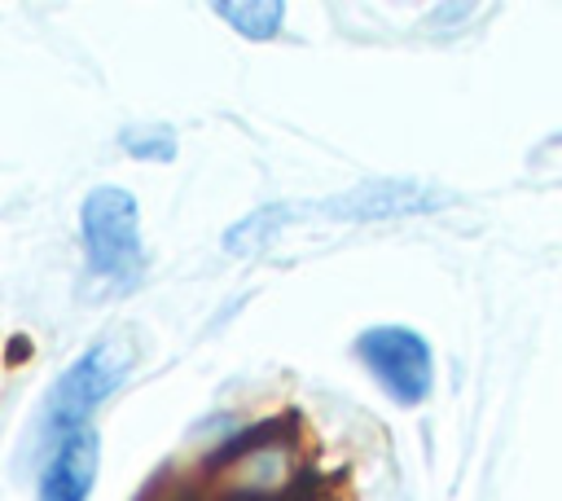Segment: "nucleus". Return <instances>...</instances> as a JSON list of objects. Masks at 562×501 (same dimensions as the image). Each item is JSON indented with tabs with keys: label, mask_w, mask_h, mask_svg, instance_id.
<instances>
[{
	"label": "nucleus",
	"mask_w": 562,
	"mask_h": 501,
	"mask_svg": "<svg viewBox=\"0 0 562 501\" xmlns=\"http://www.w3.org/2000/svg\"><path fill=\"white\" fill-rule=\"evenodd\" d=\"M79 233L88 264L114 281L132 286L145 272V237H140V207L123 185H97L79 202Z\"/></svg>",
	"instance_id": "nucleus-1"
},
{
	"label": "nucleus",
	"mask_w": 562,
	"mask_h": 501,
	"mask_svg": "<svg viewBox=\"0 0 562 501\" xmlns=\"http://www.w3.org/2000/svg\"><path fill=\"white\" fill-rule=\"evenodd\" d=\"M303 457L294 435L255 431L215 461V492L224 501H281L299 483Z\"/></svg>",
	"instance_id": "nucleus-2"
},
{
	"label": "nucleus",
	"mask_w": 562,
	"mask_h": 501,
	"mask_svg": "<svg viewBox=\"0 0 562 501\" xmlns=\"http://www.w3.org/2000/svg\"><path fill=\"white\" fill-rule=\"evenodd\" d=\"M127 369H132V343L119 338V334H110V338L92 343L88 352H79V356L61 369V378L53 382V391H48V413H44L48 431L66 435V431L83 426L88 413H92L105 396L119 391V382L127 378Z\"/></svg>",
	"instance_id": "nucleus-3"
},
{
	"label": "nucleus",
	"mask_w": 562,
	"mask_h": 501,
	"mask_svg": "<svg viewBox=\"0 0 562 501\" xmlns=\"http://www.w3.org/2000/svg\"><path fill=\"white\" fill-rule=\"evenodd\" d=\"M360 365L373 374V382L404 409L422 404L435 387V356L430 343L408 325H373L356 338Z\"/></svg>",
	"instance_id": "nucleus-4"
},
{
	"label": "nucleus",
	"mask_w": 562,
	"mask_h": 501,
	"mask_svg": "<svg viewBox=\"0 0 562 501\" xmlns=\"http://www.w3.org/2000/svg\"><path fill=\"white\" fill-rule=\"evenodd\" d=\"M448 193L426 185V180H369L351 193L325 198L316 207H307V215H334L347 224H369V220H400V215H422L443 207Z\"/></svg>",
	"instance_id": "nucleus-5"
},
{
	"label": "nucleus",
	"mask_w": 562,
	"mask_h": 501,
	"mask_svg": "<svg viewBox=\"0 0 562 501\" xmlns=\"http://www.w3.org/2000/svg\"><path fill=\"white\" fill-rule=\"evenodd\" d=\"M97 461H101V439L92 426H75L57 435V448L48 453L40 475V501H88Z\"/></svg>",
	"instance_id": "nucleus-6"
},
{
	"label": "nucleus",
	"mask_w": 562,
	"mask_h": 501,
	"mask_svg": "<svg viewBox=\"0 0 562 501\" xmlns=\"http://www.w3.org/2000/svg\"><path fill=\"white\" fill-rule=\"evenodd\" d=\"M303 215H307V207H299V202H268V207L250 211L246 220H237L224 233V250H233V255H259L263 246H272V237L290 220H303Z\"/></svg>",
	"instance_id": "nucleus-7"
},
{
	"label": "nucleus",
	"mask_w": 562,
	"mask_h": 501,
	"mask_svg": "<svg viewBox=\"0 0 562 501\" xmlns=\"http://www.w3.org/2000/svg\"><path fill=\"white\" fill-rule=\"evenodd\" d=\"M215 18H224L246 40H272L281 31L285 4L281 0H220L215 4Z\"/></svg>",
	"instance_id": "nucleus-8"
},
{
	"label": "nucleus",
	"mask_w": 562,
	"mask_h": 501,
	"mask_svg": "<svg viewBox=\"0 0 562 501\" xmlns=\"http://www.w3.org/2000/svg\"><path fill=\"white\" fill-rule=\"evenodd\" d=\"M123 141V149L132 154V158H140V163H171L176 158V132L171 127H132V132H123L119 136Z\"/></svg>",
	"instance_id": "nucleus-9"
}]
</instances>
